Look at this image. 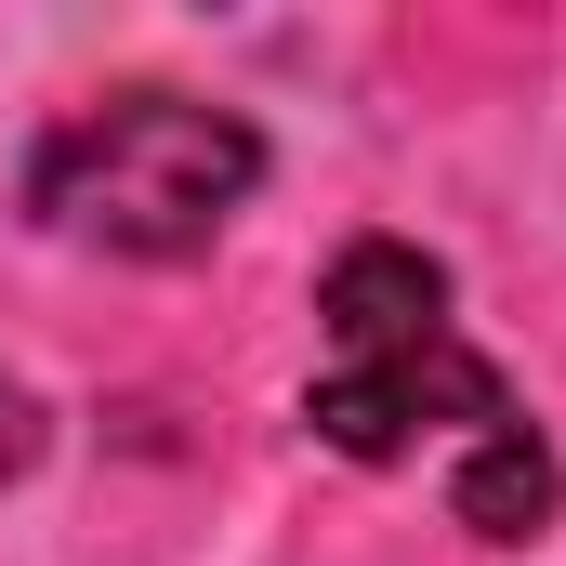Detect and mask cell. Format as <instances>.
<instances>
[{
  "instance_id": "1",
  "label": "cell",
  "mask_w": 566,
  "mask_h": 566,
  "mask_svg": "<svg viewBox=\"0 0 566 566\" xmlns=\"http://www.w3.org/2000/svg\"><path fill=\"white\" fill-rule=\"evenodd\" d=\"M316 329H329V369L303 396V422L329 434L343 461H448V514L474 541H541L566 501L541 422L514 409V382L461 343L448 316V264L409 238H356L329 290H316Z\"/></svg>"
},
{
  "instance_id": "2",
  "label": "cell",
  "mask_w": 566,
  "mask_h": 566,
  "mask_svg": "<svg viewBox=\"0 0 566 566\" xmlns=\"http://www.w3.org/2000/svg\"><path fill=\"white\" fill-rule=\"evenodd\" d=\"M251 185H264L251 119H224L198 93H106V106H80L27 158V211L66 251H106V264H185V251H211Z\"/></svg>"
},
{
  "instance_id": "3",
  "label": "cell",
  "mask_w": 566,
  "mask_h": 566,
  "mask_svg": "<svg viewBox=\"0 0 566 566\" xmlns=\"http://www.w3.org/2000/svg\"><path fill=\"white\" fill-rule=\"evenodd\" d=\"M27 448H40V422H27V396L0 382V474H27Z\"/></svg>"
}]
</instances>
